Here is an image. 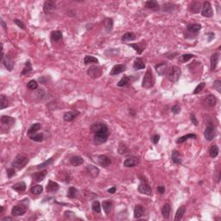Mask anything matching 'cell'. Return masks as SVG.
Masks as SVG:
<instances>
[{
	"label": "cell",
	"instance_id": "d4e9b609",
	"mask_svg": "<svg viewBox=\"0 0 221 221\" xmlns=\"http://www.w3.org/2000/svg\"><path fill=\"white\" fill-rule=\"evenodd\" d=\"M172 162L176 164L182 163V156L177 151H174L172 152Z\"/></svg>",
	"mask_w": 221,
	"mask_h": 221
},
{
	"label": "cell",
	"instance_id": "4316f807",
	"mask_svg": "<svg viewBox=\"0 0 221 221\" xmlns=\"http://www.w3.org/2000/svg\"><path fill=\"white\" fill-rule=\"evenodd\" d=\"M201 8V4L199 2H193L189 5V10L193 13H199L200 11Z\"/></svg>",
	"mask_w": 221,
	"mask_h": 221
},
{
	"label": "cell",
	"instance_id": "7a4b0ae2",
	"mask_svg": "<svg viewBox=\"0 0 221 221\" xmlns=\"http://www.w3.org/2000/svg\"><path fill=\"white\" fill-rule=\"evenodd\" d=\"M29 162V159L28 157L23 156V155H18L16 156V158L14 159V161L12 162L11 163V166L14 168H17L18 170L22 169L25 167L27 163Z\"/></svg>",
	"mask_w": 221,
	"mask_h": 221
},
{
	"label": "cell",
	"instance_id": "94428289",
	"mask_svg": "<svg viewBox=\"0 0 221 221\" xmlns=\"http://www.w3.org/2000/svg\"><path fill=\"white\" fill-rule=\"evenodd\" d=\"M159 139H160L159 135H154V136L151 137V141H152V142H153L154 144H156V143L159 142Z\"/></svg>",
	"mask_w": 221,
	"mask_h": 221
},
{
	"label": "cell",
	"instance_id": "4fadbf2b",
	"mask_svg": "<svg viewBox=\"0 0 221 221\" xmlns=\"http://www.w3.org/2000/svg\"><path fill=\"white\" fill-rule=\"evenodd\" d=\"M126 70V66L125 65H123V64H117V65H115L112 69L111 70V73L110 74L111 75H117L121 73H123L124 71Z\"/></svg>",
	"mask_w": 221,
	"mask_h": 221
},
{
	"label": "cell",
	"instance_id": "e575fe53",
	"mask_svg": "<svg viewBox=\"0 0 221 221\" xmlns=\"http://www.w3.org/2000/svg\"><path fill=\"white\" fill-rule=\"evenodd\" d=\"M136 39V35L132 33V32H128V33H125L123 36H122V41L125 42V43H128V42H131L134 41Z\"/></svg>",
	"mask_w": 221,
	"mask_h": 221
},
{
	"label": "cell",
	"instance_id": "cb8c5ba5",
	"mask_svg": "<svg viewBox=\"0 0 221 221\" xmlns=\"http://www.w3.org/2000/svg\"><path fill=\"white\" fill-rule=\"evenodd\" d=\"M144 7L147 8V9L156 10L159 9V4H158L157 2L155 1V0H150V1H147V2L144 4Z\"/></svg>",
	"mask_w": 221,
	"mask_h": 221
},
{
	"label": "cell",
	"instance_id": "91938a15",
	"mask_svg": "<svg viewBox=\"0 0 221 221\" xmlns=\"http://www.w3.org/2000/svg\"><path fill=\"white\" fill-rule=\"evenodd\" d=\"M127 151V148L124 144H120L119 145V148H118V153L119 154H124L125 151Z\"/></svg>",
	"mask_w": 221,
	"mask_h": 221
},
{
	"label": "cell",
	"instance_id": "f546056e",
	"mask_svg": "<svg viewBox=\"0 0 221 221\" xmlns=\"http://www.w3.org/2000/svg\"><path fill=\"white\" fill-rule=\"evenodd\" d=\"M29 137L35 142H43L44 140V136L42 134V133H33V134H30V135H28Z\"/></svg>",
	"mask_w": 221,
	"mask_h": 221
},
{
	"label": "cell",
	"instance_id": "9a60e30c",
	"mask_svg": "<svg viewBox=\"0 0 221 221\" xmlns=\"http://www.w3.org/2000/svg\"><path fill=\"white\" fill-rule=\"evenodd\" d=\"M3 64H4V66L6 68V69L9 71H11L13 69V67H14V62L13 61L10 59V57L9 56H7V55H5L4 57V59H3Z\"/></svg>",
	"mask_w": 221,
	"mask_h": 221
},
{
	"label": "cell",
	"instance_id": "836d02e7",
	"mask_svg": "<svg viewBox=\"0 0 221 221\" xmlns=\"http://www.w3.org/2000/svg\"><path fill=\"white\" fill-rule=\"evenodd\" d=\"M62 39V33L59 30L51 32V40L53 42H60Z\"/></svg>",
	"mask_w": 221,
	"mask_h": 221
},
{
	"label": "cell",
	"instance_id": "c3c4849f",
	"mask_svg": "<svg viewBox=\"0 0 221 221\" xmlns=\"http://www.w3.org/2000/svg\"><path fill=\"white\" fill-rule=\"evenodd\" d=\"M92 209H93V211L95 212V213H100V212H101L100 203L98 200L93 201V204H92Z\"/></svg>",
	"mask_w": 221,
	"mask_h": 221
},
{
	"label": "cell",
	"instance_id": "5bb4252c",
	"mask_svg": "<svg viewBox=\"0 0 221 221\" xmlns=\"http://www.w3.org/2000/svg\"><path fill=\"white\" fill-rule=\"evenodd\" d=\"M80 114L79 112L77 111H72V112H66L64 116H63V119L67 122H71L73 121L77 116Z\"/></svg>",
	"mask_w": 221,
	"mask_h": 221
},
{
	"label": "cell",
	"instance_id": "6125c7cd",
	"mask_svg": "<svg viewBox=\"0 0 221 221\" xmlns=\"http://www.w3.org/2000/svg\"><path fill=\"white\" fill-rule=\"evenodd\" d=\"M190 119H191V121H192V123L195 124V126H197L198 124H199V122H198V120L196 119V117H195V115H192L190 116Z\"/></svg>",
	"mask_w": 221,
	"mask_h": 221
},
{
	"label": "cell",
	"instance_id": "d6a6232c",
	"mask_svg": "<svg viewBox=\"0 0 221 221\" xmlns=\"http://www.w3.org/2000/svg\"><path fill=\"white\" fill-rule=\"evenodd\" d=\"M186 212V207L184 206H181L178 208L176 213H175V220H181L183 217V215L185 214Z\"/></svg>",
	"mask_w": 221,
	"mask_h": 221
},
{
	"label": "cell",
	"instance_id": "d6986e66",
	"mask_svg": "<svg viewBox=\"0 0 221 221\" xmlns=\"http://www.w3.org/2000/svg\"><path fill=\"white\" fill-rule=\"evenodd\" d=\"M1 123L5 126H12L15 124V119L9 116H2L1 117Z\"/></svg>",
	"mask_w": 221,
	"mask_h": 221
},
{
	"label": "cell",
	"instance_id": "f6af8a7d",
	"mask_svg": "<svg viewBox=\"0 0 221 221\" xmlns=\"http://www.w3.org/2000/svg\"><path fill=\"white\" fill-rule=\"evenodd\" d=\"M77 194H78V190L73 187V186H71L68 188V197L69 199H73L77 196Z\"/></svg>",
	"mask_w": 221,
	"mask_h": 221
},
{
	"label": "cell",
	"instance_id": "277c9868",
	"mask_svg": "<svg viewBox=\"0 0 221 221\" xmlns=\"http://www.w3.org/2000/svg\"><path fill=\"white\" fill-rule=\"evenodd\" d=\"M92 131L93 134L96 133H105L109 134V129L104 123H95L92 125Z\"/></svg>",
	"mask_w": 221,
	"mask_h": 221
},
{
	"label": "cell",
	"instance_id": "d590c367",
	"mask_svg": "<svg viewBox=\"0 0 221 221\" xmlns=\"http://www.w3.org/2000/svg\"><path fill=\"white\" fill-rule=\"evenodd\" d=\"M102 207L104 209V212H106V214H109L110 212L112 211V203L111 200H106L103 201L102 203Z\"/></svg>",
	"mask_w": 221,
	"mask_h": 221
},
{
	"label": "cell",
	"instance_id": "3957f363",
	"mask_svg": "<svg viewBox=\"0 0 221 221\" xmlns=\"http://www.w3.org/2000/svg\"><path fill=\"white\" fill-rule=\"evenodd\" d=\"M154 86V77H153V73L151 72V68H148V69L145 73V75L143 77L142 80V87L143 88L149 89L152 87Z\"/></svg>",
	"mask_w": 221,
	"mask_h": 221
},
{
	"label": "cell",
	"instance_id": "03108f58",
	"mask_svg": "<svg viewBox=\"0 0 221 221\" xmlns=\"http://www.w3.org/2000/svg\"><path fill=\"white\" fill-rule=\"evenodd\" d=\"M0 23H1V25H2V27L4 29H6V28H7V26H6V24L4 23V20L3 19H1V21H0Z\"/></svg>",
	"mask_w": 221,
	"mask_h": 221
},
{
	"label": "cell",
	"instance_id": "be15d7a7",
	"mask_svg": "<svg viewBox=\"0 0 221 221\" xmlns=\"http://www.w3.org/2000/svg\"><path fill=\"white\" fill-rule=\"evenodd\" d=\"M157 191L160 195H163L165 193V187L163 186H159L157 187Z\"/></svg>",
	"mask_w": 221,
	"mask_h": 221
},
{
	"label": "cell",
	"instance_id": "7c38bea8",
	"mask_svg": "<svg viewBox=\"0 0 221 221\" xmlns=\"http://www.w3.org/2000/svg\"><path fill=\"white\" fill-rule=\"evenodd\" d=\"M98 164L103 167V168H107L111 165L112 163V160L110 159L108 156H104V155H100L98 156Z\"/></svg>",
	"mask_w": 221,
	"mask_h": 221
},
{
	"label": "cell",
	"instance_id": "e7e4bbea",
	"mask_svg": "<svg viewBox=\"0 0 221 221\" xmlns=\"http://www.w3.org/2000/svg\"><path fill=\"white\" fill-rule=\"evenodd\" d=\"M116 191H117V188H116L115 186L111 187V188L108 189V193H109V194H112H112H115Z\"/></svg>",
	"mask_w": 221,
	"mask_h": 221
},
{
	"label": "cell",
	"instance_id": "30bf717a",
	"mask_svg": "<svg viewBox=\"0 0 221 221\" xmlns=\"http://www.w3.org/2000/svg\"><path fill=\"white\" fill-rule=\"evenodd\" d=\"M27 209L26 207L23 205H18V206H13L12 210H11V214L13 216H22L23 214H25Z\"/></svg>",
	"mask_w": 221,
	"mask_h": 221
},
{
	"label": "cell",
	"instance_id": "7dc6e473",
	"mask_svg": "<svg viewBox=\"0 0 221 221\" xmlns=\"http://www.w3.org/2000/svg\"><path fill=\"white\" fill-rule=\"evenodd\" d=\"M32 71V66H31V62L29 61H27L26 63H25V67L23 68V72L21 73L22 75H24V74H28L29 73H30Z\"/></svg>",
	"mask_w": 221,
	"mask_h": 221
},
{
	"label": "cell",
	"instance_id": "44dd1931",
	"mask_svg": "<svg viewBox=\"0 0 221 221\" xmlns=\"http://www.w3.org/2000/svg\"><path fill=\"white\" fill-rule=\"evenodd\" d=\"M144 213V207L142 205H137L134 208V217L136 219H139Z\"/></svg>",
	"mask_w": 221,
	"mask_h": 221
},
{
	"label": "cell",
	"instance_id": "680465c9",
	"mask_svg": "<svg viewBox=\"0 0 221 221\" xmlns=\"http://www.w3.org/2000/svg\"><path fill=\"white\" fill-rule=\"evenodd\" d=\"M171 110H172V112L175 113V114H178L181 112V108H180V106H178V105H175V106L172 107Z\"/></svg>",
	"mask_w": 221,
	"mask_h": 221
},
{
	"label": "cell",
	"instance_id": "4dcf8cb0",
	"mask_svg": "<svg viewBox=\"0 0 221 221\" xmlns=\"http://www.w3.org/2000/svg\"><path fill=\"white\" fill-rule=\"evenodd\" d=\"M201 29V25L199 23H191L187 25V30L191 33H198Z\"/></svg>",
	"mask_w": 221,
	"mask_h": 221
},
{
	"label": "cell",
	"instance_id": "6da1fadb",
	"mask_svg": "<svg viewBox=\"0 0 221 221\" xmlns=\"http://www.w3.org/2000/svg\"><path fill=\"white\" fill-rule=\"evenodd\" d=\"M181 74V70L179 67L173 66L167 72V78L171 82H176L180 79Z\"/></svg>",
	"mask_w": 221,
	"mask_h": 221
},
{
	"label": "cell",
	"instance_id": "bcb514c9",
	"mask_svg": "<svg viewBox=\"0 0 221 221\" xmlns=\"http://www.w3.org/2000/svg\"><path fill=\"white\" fill-rule=\"evenodd\" d=\"M43 190V188L41 185H35V186H33L31 187L30 192L33 195H40V194H42Z\"/></svg>",
	"mask_w": 221,
	"mask_h": 221
},
{
	"label": "cell",
	"instance_id": "603a6c76",
	"mask_svg": "<svg viewBox=\"0 0 221 221\" xmlns=\"http://www.w3.org/2000/svg\"><path fill=\"white\" fill-rule=\"evenodd\" d=\"M170 212H171V206H170V205L168 203L164 204L163 206H162V217L165 220H168Z\"/></svg>",
	"mask_w": 221,
	"mask_h": 221
},
{
	"label": "cell",
	"instance_id": "2e32d148",
	"mask_svg": "<svg viewBox=\"0 0 221 221\" xmlns=\"http://www.w3.org/2000/svg\"><path fill=\"white\" fill-rule=\"evenodd\" d=\"M56 7V4L54 1L51 0H48V1H46L44 3V5H43V10H44L45 13H48L50 11H52L53 10L55 9Z\"/></svg>",
	"mask_w": 221,
	"mask_h": 221
},
{
	"label": "cell",
	"instance_id": "5b68a950",
	"mask_svg": "<svg viewBox=\"0 0 221 221\" xmlns=\"http://www.w3.org/2000/svg\"><path fill=\"white\" fill-rule=\"evenodd\" d=\"M87 74L93 79H97L102 75V69L98 66H91L87 69Z\"/></svg>",
	"mask_w": 221,
	"mask_h": 221
},
{
	"label": "cell",
	"instance_id": "484cf974",
	"mask_svg": "<svg viewBox=\"0 0 221 221\" xmlns=\"http://www.w3.org/2000/svg\"><path fill=\"white\" fill-rule=\"evenodd\" d=\"M216 102H217V99L216 98L214 97L212 94H209L207 96H206L205 98V103L210 107H213L216 105Z\"/></svg>",
	"mask_w": 221,
	"mask_h": 221
},
{
	"label": "cell",
	"instance_id": "f5cc1de1",
	"mask_svg": "<svg viewBox=\"0 0 221 221\" xmlns=\"http://www.w3.org/2000/svg\"><path fill=\"white\" fill-rule=\"evenodd\" d=\"M195 55L192 54H183L181 55V61L182 62H188L189 60H191L192 58H194Z\"/></svg>",
	"mask_w": 221,
	"mask_h": 221
},
{
	"label": "cell",
	"instance_id": "60d3db41",
	"mask_svg": "<svg viewBox=\"0 0 221 221\" xmlns=\"http://www.w3.org/2000/svg\"><path fill=\"white\" fill-rule=\"evenodd\" d=\"M209 155L212 158H215L219 155V148L217 145H212L209 150Z\"/></svg>",
	"mask_w": 221,
	"mask_h": 221
},
{
	"label": "cell",
	"instance_id": "ab89813d",
	"mask_svg": "<svg viewBox=\"0 0 221 221\" xmlns=\"http://www.w3.org/2000/svg\"><path fill=\"white\" fill-rule=\"evenodd\" d=\"M8 106H9V100H8V98H7L6 96H4V95L2 94L0 96V108H1V110L8 107Z\"/></svg>",
	"mask_w": 221,
	"mask_h": 221
},
{
	"label": "cell",
	"instance_id": "ba28073f",
	"mask_svg": "<svg viewBox=\"0 0 221 221\" xmlns=\"http://www.w3.org/2000/svg\"><path fill=\"white\" fill-rule=\"evenodd\" d=\"M204 136H205V138L207 140V141H212V139L214 138L215 137V130H214V127L212 124H208L205 130V132H204Z\"/></svg>",
	"mask_w": 221,
	"mask_h": 221
},
{
	"label": "cell",
	"instance_id": "ee69618b",
	"mask_svg": "<svg viewBox=\"0 0 221 221\" xmlns=\"http://www.w3.org/2000/svg\"><path fill=\"white\" fill-rule=\"evenodd\" d=\"M189 138H196V135H195V134H187V135H185V136L178 138L176 142L177 143H182V142H184L186 140L189 139Z\"/></svg>",
	"mask_w": 221,
	"mask_h": 221
},
{
	"label": "cell",
	"instance_id": "681fc988",
	"mask_svg": "<svg viewBox=\"0 0 221 221\" xmlns=\"http://www.w3.org/2000/svg\"><path fill=\"white\" fill-rule=\"evenodd\" d=\"M54 162V157H51V158H49L48 160H47V161H45L44 162H43V163H41V164H39V165H37V169H42V168H44L46 167H48V166H49L52 162Z\"/></svg>",
	"mask_w": 221,
	"mask_h": 221
},
{
	"label": "cell",
	"instance_id": "52a82bcc",
	"mask_svg": "<svg viewBox=\"0 0 221 221\" xmlns=\"http://www.w3.org/2000/svg\"><path fill=\"white\" fill-rule=\"evenodd\" d=\"M201 15L205 18H212L213 16L212 5L209 2H204L202 10H201Z\"/></svg>",
	"mask_w": 221,
	"mask_h": 221
},
{
	"label": "cell",
	"instance_id": "f35d334b",
	"mask_svg": "<svg viewBox=\"0 0 221 221\" xmlns=\"http://www.w3.org/2000/svg\"><path fill=\"white\" fill-rule=\"evenodd\" d=\"M131 83V79L128 76H124L121 80H119V82L117 83V87H127L129 86Z\"/></svg>",
	"mask_w": 221,
	"mask_h": 221
},
{
	"label": "cell",
	"instance_id": "f907efd6",
	"mask_svg": "<svg viewBox=\"0 0 221 221\" xmlns=\"http://www.w3.org/2000/svg\"><path fill=\"white\" fill-rule=\"evenodd\" d=\"M129 46L130 47H131V48H133L137 53L139 54H141L142 53V51H143V47H141L140 46V44H137V43H132V44H129Z\"/></svg>",
	"mask_w": 221,
	"mask_h": 221
},
{
	"label": "cell",
	"instance_id": "003e7915",
	"mask_svg": "<svg viewBox=\"0 0 221 221\" xmlns=\"http://www.w3.org/2000/svg\"><path fill=\"white\" fill-rule=\"evenodd\" d=\"M207 35L209 36V41H212V38H214V34L213 33H209V34H207Z\"/></svg>",
	"mask_w": 221,
	"mask_h": 221
},
{
	"label": "cell",
	"instance_id": "f1b7e54d",
	"mask_svg": "<svg viewBox=\"0 0 221 221\" xmlns=\"http://www.w3.org/2000/svg\"><path fill=\"white\" fill-rule=\"evenodd\" d=\"M87 173L89 175L93 177H97L98 175V173H99V169L93 165H88L87 167Z\"/></svg>",
	"mask_w": 221,
	"mask_h": 221
},
{
	"label": "cell",
	"instance_id": "e0dca14e",
	"mask_svg": "<svg viewBox=\"0 0 221 221\" xmlns=\"http://www.w3.org/2000/svg\"><path fill=\"white\" fill-rule=\"evenodd\" d=\"M46 175H47V170H43V171H40V172H37V173H35V174H33L31 177H32V179L36 181V182H40V181H42L43 179L46 176Z\"/></svg>",
	"mask_w": 221,
	"mask_h": 221
},
{
	"label": "cell",
	"instance_id": "83f0119b",
	"mask_svg": "<svg viewBox=\"0 0 221 221\" xmlns=\"http://www.w3.org/2000/svg\"><path fill=\"white\" fill-rule=\"evenodd\" d=\"M12 188L17 191L18 193H23L26 190V184L23 182V181H21V182H18L16 183L12 186Z\"/></svg>",
	"mask_w": 221,
	"mask_h": 221
},
{
	"label": "cell",
	"instance_id": "6f0895ef",
	"mask_svg": "<svg viewBox=\"0 0 221 221\" xmlns=\"http://www.w3.org/2000/svg\"><path fill=\"white\" fill-rule=\"evenodd\" d=\"M6 172H7V176L9 177V178H11V177L15 175V169L13 168H8Z\"/></svg>",
	"mask_w": 221,
	"mask_h": 221
},
{
	"label": "cell",
	"instance_id": "74e56055",
	"mask_svg": "<svg viewBox=\"0 0 221 221\" xmlns=\"http://www.w3.org/2000/svg\"><path fill=\"white\" fill-rule=\"evenodd\" d=\"M104 26L106 31H111L113 28V20L112 18H106L104 21Z\"/></svg>",
	"mask_w": 221,
	"mask_h": 221
},
{
	"label": "cell",
	"instance_id": "db71d44e",
	"mask_svg": "<svg viewBox=\"0 0 221 221\" xmlns=\"http://www.w3.org/2000/svg\"><path fill=\"white\" fill-rule=\"evenodd\" d=\"M205 86H206V84L204 83V82H201L200 84H199L197 87H196V88L195 89V91L193 92V93L194 94H197V93H199L200 92H201L203 88L205 87Z\"/></svg>",
	"mask_w": 221,
	"mask_h": 221
},
{
	"label": "cell",
	"instance_id": "b9f144b4",
	"mask_svg": "<svg viewBox=\"0 0 221 221\" xmlns=\"http://www.w3.org/2000/svg\"><path fill=\"white\" fill-rule=\"evenodd\" d=\"M40 129H41V124L36 123V124H32V125L30 126V128L28 130V132H27V134H28V135H30V134L35 133L37 131H39Z\"/></svg>",
	"mask_w": 221,
	"mask_h": 221
},
{
	"label": "cell",
	"instance_id": "816d5d0a",
	"mask_svg": "<svg viewBox=\"0 0 221 221\" xmlns=\"http://www.w3.org/2000/svg\"><path fill=\"white\" fill-rule=\"evenodd\" d=\"M27 87L29 89H30V90H35V89H37V87H38V83L34 80H30V81L28 83Z\"/></svg>",
	"mask_w": 221,
	"mask_h": 221
},
{
	"label": "cell",
	"instance_id": "8fae6325",
	"mask_svg": "<svg viewBox=\"0 0 221 221\" xmlns=\"http://www.w3.org/2000/svg\"><path fill=\"white\" fill-rule=\"evenodd\" d=\"M139 163V158L137 156H131L128 157L127 159L124 160V166L127 168H131V167H136Z\"/></svg>",
	"mask_w": 221,
	"mask_h": 221
},
{
	"label": "cell",
	"instance_id": "9c48e42d",
	"mask_svg": "<svg viewBox=\"0 0 221 221\" xmlns=\"http://www.w3.org/2000/svg\"><path fill=\"white\" fill-rule=\"evenodd\" d=\"M108 136L109 134H104V133H96L94 134V138L93 141L96 145H99L102 144L104 142H106L108 139Z\"/></svg>",
	"mask_w": 221,
	"mask_h": 221
},
{
	"label": "cell",
	"instance_id": "11a10c76",
	"mask_svg": "<svg viewBox=\"0 0 221 221\" xmlns=\"http://www.w3.org/2000/svg\"><path fill=\"white\" fill-rule=\"evenodd\" d=\"M213 87L214 88L216 89L219 93H221V81L220 80H217L214 81V84H213Z\"/></svg>",
	"mask_w": 221,
	"mask_h": 221
},
{
	"label": "cell",
	"instance_id": "8d00e7d4",
	"mask_svg": "<svg viewBox=\"0 0 221 221\" xmlns=\"http://www.w3.org/2000/svg\"><path fill=\"white\" fill-rule=\"evenodd\" d=\"M133 67H134V68H135V69H137V70H140V69H143V68H145V64H144V62H142V60L141 58H137V59L135 61V62H134Z\"/></svg>",
	"mask_w": 221,
	"mask_h": 221
},
{
	"label": "cell",
	"instance_id": "7402d4cb",
	"mask_svg": "<svg viewBox=\"0 0 221 221\" xmlns=\"http://www.w3.org/2000/svg\"><path fill=\"white\" fill-rule=\"evenodd\" d=\"M70 164L73 167H77V166H80L81 164H83L84 162V160L82 159V157H80L79 156H72L70 158Z\"/></svg>",
	"mask_w": 221,
	"mask_h": 221
},
{
	"label": "cell",
	"instance_id": "ffe728a7",
	"mask_svg": "<svg viewBox=\"0 0 221 221\" xmlns=\"http://www.w3.org/2000/svg\"><path fill=\"white\" fill-rule=\"evenodd\" d=\"M59 187H60V186L57 182H54L53 181H49L48 182L46 189L48 193H54V192H56L59 189Z\"/></svg>",
	"mask_w": 221,
	"mask_h": 221
},
{
	"label": "cell",
	"instance_id": "8992f818",
	"mask_svg": "<svg viewBox=\"0 0 221 221\" xmlns=\"http://www.w3.org/2000/svg\"><path fill=\"white\" fill-rule=\"evenodd\" d=\"M138 192L140 194L146 195H152V190H151V186L148 184V182L146 181H143L142 180V182L140 183V185L138 186Z\"/></svg>",
	"mask_w": 221,
	"mask_h": 221
},
{
	"label": "cell",
	"instance_id": "1f68e13d",
	"mask_svg": "<svg viewBox=\"0 0 221 221\" xmlns=\"http://www.w3.org/2000/svg\"><path fill=\"white\" fill-rule=\"evenodd\" d=\"M219 58H220V55L218 53L212 54V56H211V70L212 71L215 70L217 64L219 62Z\"/></svg>",
	"mask_w": 221,
	"mask_h": 221
},
{
	"label": "cell",
	"instance_id": "ac0fdd59",
	"mask_svg": "<svg viewBox=\"0 0 221 221\" xmlns=\"http://www.w3.org/2000/svg\"><path fill=\"white\" fill-rule=\"evenodd\" d=\"M155 69H156V73H157L159 75H164V74L166 73V71H167V64H166L165 62L159 63V64L156 65Z\"/></svg>",
	"mask_w": 221,
	"mask_h": 221
},
{
	"label": "cell",
	"instance_id": "7bdbcfd3",
	"mask_svg": "<svg viewBox=\"0 0 221 221\" xmlns=\"http://www.w3.org/2000/svg\"><path fill=\"white\" fill-rule=\"evenodd\" d=\"M98 60L97 58L93 57V56H91V55H86L85 58H84V63L86 65L87 64H92V63H98Z\"/></svg>",
	"mask_w": 221,
	"mask_h": 221
},
{
	"label": "cell",
	"instance_id": "9f6ffc18",
	"mask_svg": "<svg viewBox=\"0 0 221 221\" xmlns=\"http://www.w3.org/2000/svg\"><path fill=\"white\" fill-rule=\"evenodd\" d=\"M14 23H15L20 29H25V25H24V23H23L22 21H20V20H18V19H15V20H14Z\"/></svg>",
	"mask_w": 221,
	"mask_h": 221
}]
</instances>
